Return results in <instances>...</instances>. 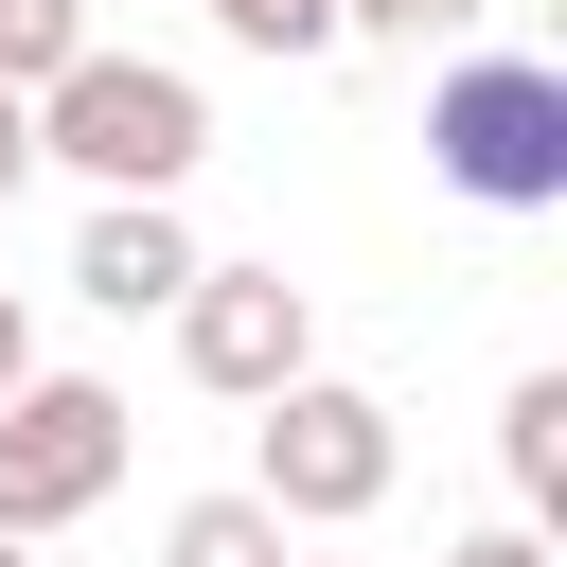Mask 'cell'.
<instances>
[{
    "label": "cell",
    "instance_id": "obj_1",
    "mask_svg": "<svg viewBox=\"0 0 567 567\" xmlns=\"http://www.w3.org/2000/svg\"><path fill=\"white\" fill-rule=\"evenodd\" d=\"M35 159H71L89 195H177L213 159V106L159 53H71V71H35Z\"/></svg>",
    "mask_w": 567,
    "mask_h": 567
},
{
    "label": "cell",
    "instance_id": "obj_11",
    "mask_svg": "<svg viewBox=\"0 0 567 567\" xmlns=\"http://www.w3.org/2000/svg\"><path fill=\"white\" fill-rule=\"evenodd\" d=\"M248 53H337V0H213Z\"/></svg>",
    "mask_w": 567,
    "mask_h": 567
},
{
    "label": "cell",
    "instance_id": "obj_12",
    "mask_svg": "<svg viewBox=\"0 0 567 567\" xmlns=\"http://www.w3.org/2000/svg\"><path fill=\"white\" fill-rule=\"evenodd\" d=\"M443 567H549V532H532V514H496V532H461Z\"/></svg>",
    "mask_w": 567,
    "mask_h": 567
},
{
    "label": "cell",
    "instance_id": "obj_15",
    "mask_svg": "<svg viewBox=\"0 0 567 567\" xmlns=\"http://www.w3.org/2000/svg\"><path fill=\"white\" fill-rule=\"evenodd\" d=\"M0 567H35V549H18V532H0Z\"/></svg>",
    "mask_w": 567,
    "mask_h": 567
},
{
    "label": "cell",
    "instance_id": "obj_5",
    "mask_svg": "<svg viewBox=\"0 0 567 567\" xmlns=\"http://www.w3.org/2000/svg\"><path fill=\"white\" fill-rule=\"evenodd\" d=\"M177 354H195V390H230V408H266L284 372H319V301L284 284V266H195L177 301Z\"/></svg>",
    "mask_w": 567,
    "mask_h": 567
},
{
    "label": "cell",
    "instance_id": "obj_8",
    "mask_svg": "<svg viewBox=\"0 0 567 567\" xmlns=\"http://www.w3.org/2000/svg\"><path fill=\"white\" fill-rule=\"evenodd\" d=\"M159 567H301V532H284L266 496H177V532H159Z\"/></svg>",
    "mask_w": 567,
    "mask_h": 567
},
{
    "label": "cell",
    "instance_id": "obj_2",
    "mask_svg": "<svg viewBox=\"0 0 567 567\" xmlns=\"http://www.w3.org/2000/svg\"><path fill=\"white\" fill-rule=\"evenodd\" d=\"M425 159L461 213H567V71L549 53H461L425 89Z\"/></svg>",
    "mask_w": 567,
    "mask_h": 567
},
{
    "label": "cell",
    "instance_id": "obj_14",
    "mask_svg": "<svg viewBox=\"0 0 567 567\" xmlns=\"http://www.w3.org/2000/svg\"><path fill=\"white\" fill-rule=\"evenodd\" d=\"M18 372H35V319H18V284H0V390H18Z\"/></svg>",
    "mask_w": 567,
    "mask_h": 567
},
{
    "label": "cell",
    "instance_id": "obj_6",
    "mask_svg": "<svg viewBox=\"0 0 567 567\" xmlns=\"http://www.w3.org/2000/svg\"><path fill=\"white\" fill-rule=\"evenodd\" d=\"M195 266H213V248L177 230V195H106V213L71 230V284H89L106 319H159V301L195 284Z\"/></svg>",
    "mask_w": 567,
    "mask_h": 567
},
{
    "label": "cell",
    "instance_id": "obj_10",
    "mask_svg": "<svg viewBox=\"0 0 567 567\" xmlns=\"http://www.w3.org/2000/svg\"><path fill=\"white\" fill-rule=\"evenodd\" d=\"M496 0H337V35H390V53H425V35H478Z\"/></svg>",
    "mask_w": 567,
    "mask_h": 567
},
{
    "label": "cell",
    "instance_id": "obj_4",
    "mask_svg": "<svg viewBox=\"0 0 567 567\" xmlns=\"http://www.w3.org/2000/svg\"><path fill=\"white\" fill-rule=\"evenodd\" d=\"M124 461H142V408H124L106 372H18V390H0V532H18V549L71 532V514H106Z\"/></svg>",
    "mask_w": 567,
    "mask_h": 567
},
{
    "label": "cell",
    "instance_id": "obj_13",
    "mask_svg": "<svg viewBox=\"0 0 567 567\" xmlns=\"http://www.w3.org/2000/svg\"><path fill=\"white\" fill-rule=\"evenodd\" d=\"M35 177V89H0V195Z\"/></svg>",
    "mask_w": 567,
    "mask_h": 567
},
{
    "label": "cell",
    "instance_id": "obj_9",
    "mask_svg": "<svg viewBox=\"0 0 567 567\" xmlns=\"http://www.w3.org/2000/svg\"><path fill=\"white\" fill-rule=\"evenodd\" d=\"M71 53H89V0H0V89H35Z\"/></svg>",
    "mask_w": 567,
    "mask_h": 567
},
{
    "label": "cell",
    "instance_id": "obj_3",
    "mask_svg": "<svg viewBox=\"0 0 567 567\" xmlns=\"http://www.w3.org/2000/svg\"><path fill=\"white\" fill-rule=\"evenodd\" d=\"M390 478H408V425H390L354 372H284V390H266L248 496H266L284 532H354V514H390Z\"/></svg>",
    "mask_w": 567,
    "mask_h": 567
},
{
    "label": "cell",
    "instance_id": "obj_7",
    "mask_svg": "<svg viewBox=\"0 0 567 567\" xmlns=\"http://www.w3.org/2000/svg\"><path fill=\"white\" fill-rule=\"evenodd\" d=\"M496 478H514L532 532L567 514V372H514V408H496Z\"/></svg>",
    "mask_w": 567,
    "mask_h": 567
}]
</instances>
